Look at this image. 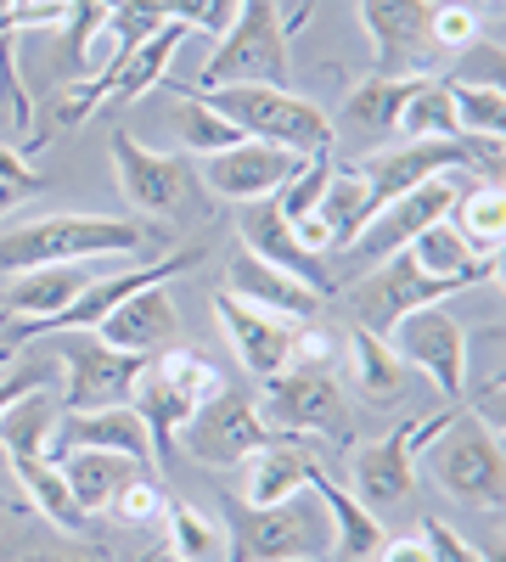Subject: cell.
Instances as JSON below:
<instances>
[{"label": "cell", "mask_w": 506, "mask_h": 562, "mask_svg": "<svg viewBox=\"0 0 506 562\" xmlns=\"http://www.w3.org/2000/svg\"><path fill=\"white\" fill-rule=\"evenodd\" d=\"M153 231L142 220H108V214H40L0 237V276H23L40 265H79L108 254H142Z\"/></svg>", "instance_id": "1"}, {"label": "cell", "mask_w": 506, "mask_h": 562, "mask_svg": "<svg viewBox=\"0 0 506 562\" xmlns=\"http://www.w3.org/2000/svg\"><path fill=\"white\" fill-rule=\"evenodd\" d=\"M57 411L63 405L52 400V389L23 394L7 416H0V445H7V461H12V473H18V484H23V495H29V506L40 512V518H52L68 535H85L90 518L74 506V495H68V484L57 473V461H52Z\"/></svg>", "instance_id": "2"}, {"label": "cell", "mask_w": 506, "mask_h": 562, "mask_svg": "<svg viewBox=\"0 0 506 562\" xmlns=\"http://www.w3.org/2000/svg\"><path fill=\"white\" fill-rule=\"evenodd\" d=\"M198 97L220 119H232L248 140H270V147H288L299 158L338 147L333 119L321 113V102L299 97L293 85H282V90L276 85H214V90H198Z\"/></svg>", "instance_id": "3"}, {"label": "cell", "mask_w": 506, "mask_h": 562, "mask_svg": "<svg viewBox=\"0 0 506 562\" xmlns=\"http://www.w3.org/2000/svg\"><path fill=\"white\" fill-rule=\"evenodd\" d=\"M220 383H225V371H220L209 355L180 349V344H175V349H164V355H153V360L142 366V378H135L130 405H135V416L147 422L158 467H169V461H175V434L187 428L192 411H198Z\"/></svg>", "instance_id": "4"}, {"label": "cell", "mask_w": 506, "mask_h": 562, "mask_svg": "<svg viewBox=\"0 0 506 562\" xmlns=\"http://www.w3.org/2000/svg\"><path fill=\"white\" fill-rule=\"evenodd\" d=\"M417 461H428V473L445 495L468 501V506H501V490H506V461H501V439L495 428L473 411H456L445 428L417 450Z\"/></svg>", "instance_id": "5"}, {"label": "cell", "mask_w": 506, "mask_h": 562, "mask_svg": "<svg viewBox=\"0 0 506 562\" xmlns=\"http://www.w3.org/2000/svg\"><path fill=\"white\" fill-rule=\"evenodd\" d=\"M293 79V57H288V29L276 0H243L237 23L220 34L214 57L203 63V90L214 85H276L282 90Z\"/></svg>", "instance_id": "6"}, {"label": "cell", "mask_w": 506, "mask_h": 562, "mask_svg": "<svg viewBox=\"0 0 506 562\" xmlns=\"http://www.w3.org/2000/svg\"><path fill=\"white\" fill-rule=\"evenodd\" d=\"M450 169H495V140H479V135H456V140H405V147H389V153H372L360 158L355 175L366 180L372 192V214L417 186L450 175Z\"/></svg>", "instance_id": "7"}, {"label": "cell", "mask_w": 506, "mask_h": 562, "mask_svg": "<svg viewBox=\"0 0 506 562\" xmlns=\"http://www.w3.org/2000/svg\"><path fill=\"white\" fill-rule=\"evenodd\" d=\"M225 524H232V540H225V562H315L321 546H327V529L310 506L282 501V506H248L225 495Z\"/></svg>", "instance_id": "8"}, {"label": "cell", "mask_w": 506, "mask_h": 562, "mask_svg": "<svg viewBox=\"0 0 506 562\" xmlns=\"http://www.w3.org/2000/svg\"><path fill=\"white\" fill-rule=\"evenodd\" d=\"M265 400L259 416L270 422V434H304V439H333L349 445L355 416L344 389L327 378V366H288L282 378H265Z\"/></svg>", "instance_id": "9"}, {"label": "cell", "mask_w": 506, "mask_h": 562, "mask_svg": "<svg viewBox=\"0 0 506 562\" xmlns=\"http://www.w3.org/2000/svg\"><path fill=\"white\" fill-rule=\"evenodd\" d=\"M276 434H270V422L259 416V400L254 394H243V389H232V383H220L198 411H192V422L175 434V456L187 450L192 461H203V467H237V461H248L254 450H265Z\"/></svg>", "instance_id": "10"}, {"label": "cell", "mask_w": 506, "mask_h": 562, "mask_svg": "<svg viewBox=\"0 0 506 562\" xmlns=\"http://www.w3.org/2000/svg\"><path fill=\"white\" fill-rule=\"evenodd\" d=\"M389 344L405 366H417L423 378L462 405L468 394V321H456L445 304H423L389 326Z\"/></svg>", "instance_id": "11"}, {"label": "cell", "mask_w": 506, "mask_h": 562, "mask_svg": "<svg viewBox=\"0 0 506 562\" xmlns=\"http://www.w3.org/2000/svg\"><path fill=\"white\" fill-rule=\"evenodd\" d=\"M57 366H63V411H97V405H130L135 378H142V355H124L102 344L97 333H63L57 338Z\"/></svg>", "instance_id": "12"}, {"label": "cell", "mask_w": 506, "mask_h": 562, "mask_svg": "<svg viewBox=\"0 0 506 562\" xmlns=\"http://www.w3.org/2000/svg\"><path fill=\"white\" fill-rule=\"evenodd\" d=\"M450 293H462V281H456V276H428L417 259L400 248V254L378 259V270L349 293V304H355V315H360L366 333H383V338H389V326H394L400 315L423 310V304H445Z\"/></svg>", "instance_id": "13"}, {"label": "cell", "mask_w": 506, "mask_h": 562, "mask_svg": "<svg viewBox=\"0 0 506 562\" xmlns=\"http://www.w3.org/2000/svg\"><path fill=\"white\" fill-rule=\"evenodd\" d=\"M450 416L456 411H439V416H423V422L405 416L389 439L355 450V490L349 495L360 506H400V501H411V490H417V450L445 428Z\"/></svg>", "instance_id": "14"}, {"label": "cell", "mask_w": 506, "mask_h": 562, "mask_svg": "<svg viewBox=\"0 0 506 562\" xmlns=\"http://www.w3.org/2000/svg\"><path fill=\"white\" fill-rule=\"evenodd\" d=\"M108 147H113V169H119L124 203H135L142 214H180V203H187V192H192L187 153H153L130 130H113Z\"/></svg>", "instance_id": "15"}, {"label": "cell", "mask_w": 506, "mask_h": 562, "mask_svg": "<svg viewBox=\"0 0 506 562\" xmlns=\"http://www.w3.org/2000/svg\"><path fill=\"white\" fill-rule=\"evenodd\" d=\"M237 237H243V254H254V259H265L270 270L293 276L299 288H310L315 299L338 293V281H333L327 259L310 254V248L299 243L293 220H288L282 209H276V198H270V203H248V209H243V220H237Z\"/></svg>", "instance_id": "16"}, {"label": "cell", "mask_w": 506, "mask_h": 562, "mask_svg": "<svg viewBox=\"0 0 506 562\" xmlns=\"http://www.w3.org/2000/svg\"><path fill=\"white\" fill-rule=\"evenodd\" d=\"M214 321H220V333L232 338L243 371H254V378H282V371L293 366V333L304 321L259 310L237 293H214Z\"/></svg>", "instance_id": "17"}, {"label": "cell", "mask_w": 506, "mask_h": 562, "mask_svg": "<svg viewBox=\"0 0 506 562\" xmlns=\"http://www.w3.org/2000/svg\"><path fill=\"white\" fill-rule=\"evenodd\" d=\"M304 169L299 153L288 147H270V140H243V147L232 153H214L203 158V180H209V192L225 198V203H270V198H282V186Z\"/></svg>", "instance_id": "18"}, {"label": "cell", "mask_w": 506, "mask_h": 562, "mask_svg": "<svg viewBox=\"0 0 506 562\" xmlns=\"http://www.w3.org/2000/svg\"><path fill=\"white\" fill-rule=\"evenodd\" d=\"M74 450H113V456H130L135 467H147V473L158 479L153 434H147V422L135 416V405L57 411V428H52V461H57V456H74Z\"/></svg>", "instance_id": "19"}, {"label": "cell", "mask_w": 506, "mask_h": 562, "mask_svg": "<svg viewBox=\"0 0 506 562\" xmlns=\"http://www.w3.org/2000/svg\"><path fill=\"white\" fill-rule=\"evenodd\" d=\"M428 12L434 0H360V29L372 40V57L383 74H417L434 63V40H428Z\"/></svg>", "instance_id": "20"}, {"label": "cell", "mask_w": 506, "mask_h": 562, "mask_svg": "<svg viewBox=\"0 0 506 562\" xmlns=\"http://www.w3.org/2000/svg\"><path fill=\"white\" fill-rule=\"evenodd\" d=\"M450 209H456V186L439 175V180L417 186V192H405V198L383 203L372 220L360 225V237H355V243H360L366 254H372V259H389V254H400V248L417 243L428 225L450 220Z\"/></svg>", "instance_id": "21"}, {"label": "cell", "mask_w": 506, "mask_h": 562, "mask_svg": "<svg viewBox=\"0 0 506 562\" xmlns=\"http://www.w3.org/2000/svg\"><path fill=\"white\" fill-rule=\"evenodd\" d=\"M97 338L113 344V349H124V355H142V360L175 349L180 310H175L169 288H164V281H153V288H142V293H130L124 304H113L102 315V326H97Z\"/></svg>", "instance_id": "22"}, {"label": "cell", "mask_w": 506, "mask_h": 562, "mask_svg": "<svg viewBox=\"0 0 506 562\" xmlns=\"http://www.w3.org/2000/svg\"><path fill=\"white\" fill-rule=\"evenodd\" d=\"M310 473H315L310 450L276 434L265 450H254V456H248V484H243V501H248V506H282V501H299V495L310 490Z\"/></svg>", "instance_id": "23"}, {"label": "cell", "mask_w": 506, "mask_h": 562, "mask_svg": "<svg viewBox=\"0 0 506 562\" xmlns=\"http://www.w3.org/2000/svg\"><path fill=\"white\" fill-rule=\"evenodd\" d=\"M310 490L321 495V506H327L333 512V562H378V551H383V524H378V512H366L344 484H333L327 473H321V467H315V473H310Z\"/></svg>", "instance_id": "24"}, {"label": "cell", "mask_w": 506, "mask_h": 562, "mask_svg": "<svg viewBox=\"0 0 506 562\" xmlns=\"http://www.w3.org/2000/svg\"><path fill=\"white\" fill-rule=\"evenodd\" d=\"M57 473H63L74 506L85 512V518H97V512H108L113 495L135 473H147V467H135L130 456H113V450H74V456H57Z\"/></svg>", "instance_id": "25"}, {"label": "cell", "mask_w": 506, "mask_h": 562, "mask_svg": "<svg viewBox=\"0 0 506 562\" xmlns=\"http://www.w3.org/2000/svg\"><path fill=\"white\" fill-rule=\"evenodd\" d=\"M225 281H232L225 293H237V299H248V304H259V310H276V315H288V321H310L315 304H321L310 288H299L293 276L270 270V265L254 259V254H237L232 265H225Z\"/></svg>", "instance_id": "26"}, {"label": "cell", "mask_w": 506, "mask_h": 562, "mask_svg": "<svg viewBox=\"0 0 506 562\" xmlns=\"http://www.w3.org/2000/svg\"><path fill=\"white\" fill-rule=\"evenodd\" d=\"M349 371H355V389L372 405H394L411 389V366L394 355V344L383 333H366V326L349 333Z\"/></svg>", "instance_id": "27"}, {"label": "cell", "mask_w": 506, "mask_h": 562, "mask_svg": "<svg viewBox=\"0 0 506 562\" xmlns=\"http://www.w3.org/2000/svg\"><path fill=\"white\" fill-rule=\"evenodd\" d=\"M428 74H378V79H366L349 90V102H344V124L360 130V135H394L405 102H411V90H417Z\"/></svg>", "instance_id": "28"}, {"label": "cell", "mask_w": 506, "mask_h": 562, "mask_svg": "<svg viewBox=\"0 0 506 562\" xmlns=\"http://www.w3.org/2000/svg\"><path fill=\"white\" fill-rule=\"evenodd\" d=\"M79 293H85V276H79L74 265H40V270L12 276L7 315H12V321H52V315H63Z\"/></svg>", "instance_id": "29"}, {"label": "cell", "mask_w": 506, "mask_h": 562, "mask_svg": "<svg viewBox=\"0 0 506 562\" xmlns=\"http://www.w3.org/2000/svg\"><path fill=\"white\" fill-rule=\"evenodd\" d=\"M315 220L327 225V237H333V248H355V237H360V225L372 220V192H366V180L355 175V164L333 169V180H327V192H321V203H315Z\"/></svg>", "instance_id": "30"}, {"label": "cell", "mask_w": 506, "mask_h": 562, "mask_svg": "<svg viewBox=\"0 0 506 562\" xmlns=\"http://www.w3.org/2000/svg\"><path fill=\"white\" fill-rule=\"evenodd\" d=\"M450 225H456V237H462L473 254L484 259H501V231H506V203L495 186H473L468 198H456L450 209Z\"/></svg>", "instance_id": "31"}, {"label": "cell", "mask_w": 506, "mask_h": 562, "mask_svg": "<svg viewBox=\"0 0 506 562\" xmlns=\"http://www.w3.org/2000/svg\"><path fill=\"white\" fill-rule=\"evenodd\" d=\"M394 135H405V140H456V135H462V130H456V108H450L445 79H423L417 90H411V102H405Z\"/></svg>", "instance_id": "32"}, {"label": "cell", "mask_w": 506, "mask_h": 562, "mask_svg": "<svg viewBox=\"0 0 506 562\" xmlns=\"http://www.w3.org/2000/svg\"><path fill=\"white\" fill-rule=\"evenodd\" d=\"M450 90V108H456V130L479 135V140H501L506 130V102H501V85H468V79H445Z\"/></svg>", "instance_id": "33"}, {"label": "cell", "mask_w": 506, "mask_h": 562, "mask_svg": "<svg viewBox=\"0 0 506 562\" xmlns=\"http://www.w3.org/2000/svg\"><path fill=\"white\" fill-rule=\"evenodd\" d=\"M180 135H187V158H214V153H232V147L248 140L232 119H220L198 90H192V97H180Z\"/></svg>", "instance_id": "34"}, {"label": "cell", "mask_w": 506, "mask_h": 562, "mask_svg": "<svg viewBox=\"0 0 506 562\" xmlns=\"http://www.w3.org/2000/svg\"><path fill=\"white\" fill-rule=\"evenodd\" d=\"M164 524H169V551H180L187 562H225V535L203 518L198 506L169 501L164 506Z\"/></svg>", "instance_id": "35"}, {"label": "cell", "mask_w": 506, "mask_h": 562, "mask_svg": "<svg viewBox=\"0 0 506 562\" xmlns=\"http://www.w3.org/2000/svg\"><path fill=\"white\" fill-rule=\"evenodd\" d=\"M164 506H169V501H164L158 479H153V473H135V479L113 495L108 512H113L119 524H142V529H147V524H164Z\"/></svg>", "instance_id": "36"}, {"label": "cell", "mask_w": 506, "mask_h": 562, "mask_svg": "<svg viewBox=\"0 0 506 562\" xmlns=\"http://www.w3.org/2000/svg\"><path fill=\"white\" fill-rule=\"evenodd\" d=\"M428 40H434V52H439V57L468 52V45L479 40V12L462 7V0H450V7H434V12H428Z\"/></svg>", "instance_id": "37"}, {"label": "cell", "mask_w": 506, "mask_h": 562, "mask_svg": "<svg viewBox=\"0 0 506 562\" xmlns=\"http://www.w3.org/2000/svg\"><path fill=\"white\" fill-rule=\"evenodd\" d=\"M237 12H243V0H169V18L180 23V29H203V34H225L237 23Z\"/></svg>", "instance_id": "38"}, {"label": "cell", "mask_w": 506, "mask_h": 562, "mask_svg": "<svg viewBox=\"0 0 506 562\" xmlns=\"http://www.w3.org/2000/svg\"><path fill=\"white\" fill-rule=\"evenodd\" d=\"M40 186H45V180L29 169L23 147H0V214L18 209V203H29V198L40 192Z\"/></svg>", "instance_id": "39"}, {"label": "cell", "mask_w": 506, "mask_h": 562, "mask_svg": "<svg viewBox=\"0 0 506 562\" xmlns=\"http://www.w3.org/2000/svg\"><path fill=\"white\" fill-rule=\"evenodd\" d=\"M423 546H428V562H484V551L468 535H456L445 518H423Z\"/></svg>", "instance_id": "40"}, {"label": "cell", "mask_w": 506, "mask_h": 562, "mask_svg": "<svg viewBox=\"0 0 506 562\" xmlns=\"http://www.w3.org/2000/svg\"><path fill=\"white\" fill-rule=\"evenodd\" d=\"M34 389H52V366H18V371H7V378H0V416H7L23 394H34Z\"/></svg>", "instance_id": "41"}, {"label": "cell", "mask_w": 506, "mask_h": 562, "mask_svg": "<svg viewBox=\"0 0 506 562\" xmlns=\"http://www.w3.org/2000/svg\"><path fill=\"white\" fill-rule=\"evenodd\" d=\"M378 562H428V546H423V535L417 540H383V551H378Z\"/></svg>", "instance_id": "42"}, {"label": "cell", "mask_w": 506, "mask_h": 562, "mask_svg": "<svg viewBox=\"0 0 506 562\" xmlns=\"http://www.w3.org/2000/svg\"><path fill=\"white\" fill-rule=\"evenodd\" d=\"M18 562H108V551H34Z\"/></svg>", "instance_id": "43"}, {"label": "cell", "mask_w": 506, "mask_h": 562, "mask_svg": "<svg viewBox=\"0 0 506 562\" xmlns=\"http://www.w3.org/2000/svg\"><path fill=\"white\" fill-rule=\"evenodd\" d=\"M142 562H187V557H180V551H169V546H158V551H147Z\"/></svg>", "instance_id": "44"}, {"label": "cell", "mask_w": 506, "mask_h": 562, "mask_svg": "<svg viewBox=\"0 0 506 562\" xmlns=\"http://www.w3.org/2000/svg\"><path fill=\"white\" fill-rule=\"evenodd\" d=\"M7 7H18V0H7Z\"/></svg>", "instance_id": "45"}, {"label": "cell", "mask_w": 506, "mask_h": 562, "mask_svg": "<svg viewBox=\"0 0 506 562\" xmlns=\"http://www.w3.org/2000/svg\"><path fill=\"white\" fill-rule=\"evenodd\" d=\"M0 326H7V315H0Z\"/></svg>", "instance_id": "46"}]
</instances>
